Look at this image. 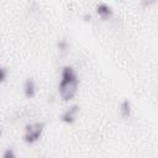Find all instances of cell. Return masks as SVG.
Masks as SVG:
<instances>
[{"mask_svg": "<svg viewBox=\"0 0 158 158\" xmlns=\"http://www.w3.org/2000/svg\"><path fill=\"white\" fill-rule=\"evenodd\" d=\"M79 79L75 69L72 65H64L60 73V80L58 84V93L62 100L69 101L72 100L78 91Z\"/></svg>", "mask_w": 158, "mask_h": 158, "instance_id": "cell-1", "label": "cell"}, {"mask_svg": "<svg viewBox=\"0 0 158 158\" xmlns=\"http://www.w3.org/2000/svg\"><path fill=\"white\" fill-rule=\"evenodd\" d=\"M44 130V123L43 122H32V123H27L25 126V131H23V141L27 144H33L35 142H37Z\"/></svg>", "mask_w": 158, "mask_h": 158, "instance_id": "cell-2", "label": "cell"}, {"mask_svg": "<svg viewBox=\"0 0 158 158\" xmlns=\"http://www.w3.org/2000/svg\"><path fill=\"white\" fill-rule=\"evenodd\" d=\"M79 109H80L79 105H72V106H69V107L62 114L60 121L64 122V123H68V125L75 122L77 116H78V112H79Z\"/></svg>", "mask_w": 158, "mask_h": 158, "instance_id": "cell-3", "label": "cell"}, {"mask_svg": "<svg viewBox=\"0 0 158 158\" xmlns=\"http://www.w3.org/2000/svg\"><path fill=\"white\" fill-rule=\"evenodd\" d=\"M95 11L96 14L102 19V20H107L110 17H112L114 15V10L110 5H107L106 2H99L96 6H95Z\"/></svg>", "mask_w": 158, "mask_h": 158, "instance_id": "cell-4", "label": "cell"}, {"mask_svg": "<svg viewBox=\"0 0 158 158\" xmlns=\"http://www.w3.org/2000/svg\"><path fill=\"white\" fill-rule=\"evenodd\" d=\"M36 91L37 90H36V83H35V80L31 79V78L26 79L25 80V84H23V94H25V96L27 99H32V98H35Z\"/></svg>", "mask_w": 158, "mask_h": 158, "instance_id": "cell-5", "label": "cell"}, {"mask_svg": "<svg viewBox=\"0 0 158 158\" xmlns=\"http://www.w3.org/2000/svg\"><path fill=\"white\" fill-rule=\"evenodd\" d=\"M120 114H121V116L123 118H128L131 116V114H132V105H131L130 100L125 99V100L121 101V104H120Z\"/></svg>", "mask_w": 158, "mask_h": 158, "instance_id": "cell-6", "label": "cell"}, {"mask_svg": "<svg viewBox=\"0 0 158 158\" xmlns=\"http://www.w3.org/2000/svg\"><path fill=\"white\" fill-rule=\"evenodd\" d=\"M2 158H16L15 151L12 148H6L2 153Z\"/></svg>", "mask_w": 158, "mask_h": 158, "instance_id": "cell-7", "label": "cell"}, {"mask_svg": "<svg viewBox=\"0 0 158 158\" xmlns=\"http://www.w3.org/2000/svg\"><path fill=\"white\" fill-rule=\"evenodd\" d=\"M5 78H6V69L0 67V83H2L5 80Z\"/></svg>", "mask_w": 158, "mask_h": 158, "instance_id": "cell-8", "label": "cell"}, {"mask_svg": "<svg viewBox=\"0 0 158 158\" xmlns=\"http://www.w3.org/2000/svg\"><path fill=\"white\" fill-rule=\"evenodd\" d=\"M58 48L62 49V51H64L67 48V41H64V40L63 41H59L58 42Z\"/></svg>", "mask_w": 158, "mask_h": 158, "instance_id": "cell-9", "label": "cell"}, {"mask_svg": "<svg viewBox=\"0 0 158 158\" xmlns=\"http://www.w3.org/2000/svg\"><path fill=\"white\" fill-rule=\"evenodd\" d=\"M0 136H1V130H0Z\"/></svg>", "mask_w": 158, "mask_h": 158, "instance_id": "cell-10", "label": "cell"}]
</instances>
